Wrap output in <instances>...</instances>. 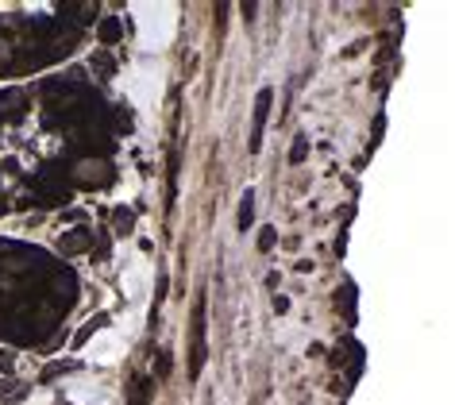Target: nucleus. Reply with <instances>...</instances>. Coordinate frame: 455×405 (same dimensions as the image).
I'll list each match as a JSON object with an SVG mask.
<instances>
[{
	"label": "nucleus",
	"instance_id": "1",
	"mask_svg": "<svg viewBox=\"0 0 455 405\" xmlns=\"http://www.w3.org/2000/svg\"><path fill=\"white\" fill-rule=\"evenodd\" d=\"M270 104H274V89H259V97H255V120H251V151L262 147V131H267Z\"/></svg>",
	"mask_w": 455,
	"mask_h": 405
},
{
	"label": "nucleus",
	"instance_id": "2",
	"mask_svg": "<svg viewBox=\"0 0 455 405\" xmlns=\"http://www.w3.org/2000/svg\"><path fill=\"white\" fill-rule=\"evenodd\" d=\"M201 359H205V301H197V309H193V363H189V375L201 370Z\"/></svg>",
	"mask_w": 455,
	"mask_h": 405
},
{
	"label": "nucleus",
	"instance_id": "3",
	"mask_svg": "<svg viewBox=\"0 0 455 405\" xmlns=\"http://www.w3.org/2000/svg\"><path fill=\"white\" fill-rule=\"evenodd\" d=\"M251 217H255V189H243V197H239V217H236V228L247 231L251 228Z\"/></svg>",
	"mask_w": 455,
	"mask_h": 405
},
{
	"label": "nucleus",
	"instance_id": "4",
	"mask_svg": "<svg viewBox=\"0 0 455 405\" xmlns=\"http://www.w3.org/2000/svg\"><path fill=\"white\" fill-rule=\"evenodd\" d=\"M101 39H104V43H116V39H120V23H116V20H104Z\"/></svg>",
	"mask_w": 455,
	"mask_h": 405
},
{
	"label": "nucleus",
	"instance_id": "5",
	"mask_svg": "<svg viewBox=\"0 0 455 405\" xmlns=\"http://www.w3.org/2000/svg\"><path fill=\"white\" fill-rule=\"evenodd\" d=\"M274 239H278L274 228H262V231H259V247H262V251H270V247H274Z\"/></svg>",
	"mask_w": 455,
	"mask_h": 405
},
{
	"label": "nucleus",
	"instance_id": "6",
	"mask_svg": "<svg viewBox=\"0 0 455 405\" xmlns=\"http://www.w3.org/2000/svg\"><path fill=\"white\" fill-rule=\"evenodd\" d=\"M305 147H309V143L297 135V139H293V151H289V159H293V162H305Z\"/></svg>",
	"mask_w": 455,
	"mask_h": 405
}]
</instances>
